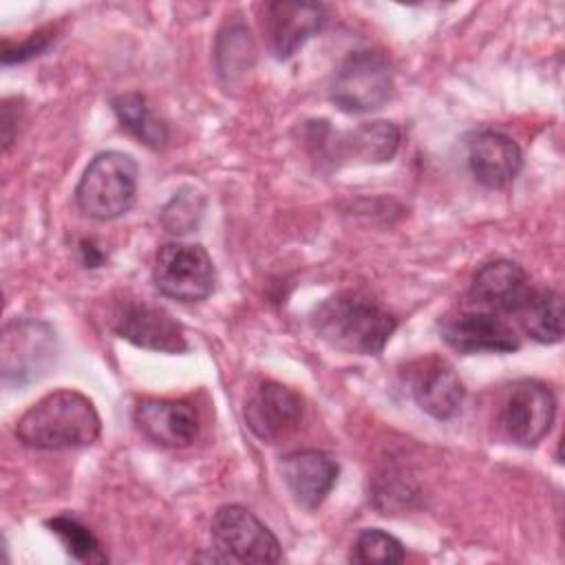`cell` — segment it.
I'll return each mask as SVG.
<instances>
[{
  "instance_id": "obj_1",
  "label": "cell",
  "mask_w": 565,
  "mask_h": 565,
  "mask_svg": "<svg viewBox=\"0 0 565 565\" xmlns=\"http://www.w3.org/2000/svg\"><path fill=\"white\" fill-rule=\"evenodd\" d=\"M316 335L329 347L355 353L380 355L391 340L397 320L373 296L344 289L324 298L311 313Z\"/></svg>"
},
{
  "instance_id": "obj_2",
  "label": "cell",
  "mask_w": 565,
  "mask_h": 565,
  "mask_svg": "<svg viewBox=\"0 0 565 565\" xmlns=\"http://www.w3.org/2000/svg\"><path fill=\"white\" fill-rule=\"evenodd\" d=\"M99 433L102 419L95 404L73 388L46 393L15 422V437L40 450L84 448L95 444Z\"/></svg>"
},
{
  "instance_id": "obj_3",
  "label": "cell",
  "mask_w": 565,
  "mask_h": 565,
  "mask_svg": "<svg viewBox=\"0 0 565 565\" xmlns=\"http://www.w3.org/2000/svg\"><path fill=\"white\" fill-rule=\"evenodd\" d=\"M139 168L135 159L119 150H106L93 157L75 188L79 210L99 221H113L126 214L137 196Z\"/></svg>"
},
{
  "instance_id": "obj_4",
  "label": "cell",
  "mask_w": 565,
  "mask_h": 565,
  "mask_svg": "<svg viewBox=\"0 0 565 565\" xmlns=\"http://www.w3.org/2000/svg\"><path fill=\"white\" fill-rule=\"evenodd\" d=\"M393 93V68L384 53L358 49L342 57L331 79V99L344 113L382 108Z\"/></svg>"
},
{
  "instance_id": "obj_5",
  "label": "cell",
  "mask_w": 565,
  "mask_h": 565,
  "mask_svg": "<svg viewBox=\"0 0 565 565\" xmlns=\"http://www.w3.org/2000/svg\"><path fill=\"white\" fill-rule=\"evenodd\" d=\"M152 280L163 296L179 302H196L214 291L216 271L201 245L168 243L157 252Z\"/></svg>"
},
{
  "instance_id": "obj_6",
  "label": "cell",
  "mask_w": 565,
  "mask_h": 565,
  "mask_svg": "<svg viewBox=\"0 0 565 565\" xmlns=\"http://www.w3.org/2000/svg\"><path fill=\"white\" fill-rule=\"evenodd\" d=\"M212 539L225 561L276 563L280 543L274 532L243 505H221L212 516Z\"/></svg>"
},
{
  "instance_id": "obj_7",
  "label": "cell",
  "mask_w": 565,
  "mask_h": 565,
  "mask_svg": "<svg viewBox=\"0 0 565 565\" xmlns=\"http://www.w3.org/2000/svg\"><path fill=\"white\" fill-rule=\"evenodd\" d=\"M110 329L141 349L161 353H183L188 349L183 327L166 309L146 300H119L110 313Z\"/></svg>"
},
{
  "instance_id": "obj_8",
  "label": "cell",
  "mask_w": 565,
  "mask_h": 565,
  "mask_svg": "<svg viewBox=\"0 0 565 565\" xmlns=\"http://www.w3.org/2000/svg\"><path fill=\"white\" fill-rule=\"evenodd\" d=\"M554 415L556 397L552 388L539 380H523L505 397L501 426L514 444L530 448L550 433Z\"/></svg>"
},
{
  "instance_id": "obj_9",
  "label": "cell",
  "mask_w": 565,
  "mask_h": 565,
  "mask_svg": "<svg viewBox=\"0 0 565 565\" xmlns=\"http://www.w3.org/2000/svg\"><path fill=\"white\" fill-rule=\"evenodd\" d=\"M327 24V9L316 2H267L260 7V26L276 60L291 57Z\"/></svg>"
},
{
  "instance_id": "obj_10",
  "label": "cell",
  "mask_w": 565,
  "mask_h": 565,
  "mask_svg": "<svg viewBox=\"0 0 565 565\" xmlns=\"http://www.w3.org/2000/svg\"><path fill=\"white\" fill-rule=\"evenodd\" d=\"M55 353V333L38 320H13L2 331V375L18 384L38 377Z\"/></svg>"
},
{
  "instance_id": "obj_11",
  "label": "cell",
  "mask_w": 565,
  "mask_h": 565,
  "mask_svg": "<svg viewBox=\"0 0 565 565\" xmlns=\"http://www.w3.org/2000/svg\"><path fill=\"white\" fill-rule=\"evenodd\" d=\"M247 428L265 444H278L289 437L302 419V402L298 393L278 384H260L245 404Z\"/></svg>"
},
{
  "instance_id": "obj_12",
  "label": "cell",
  "mask_w": 565,
  "mask_h": 565,
  "mask_svg": "<svg viewBox=\"0 0 565 565\" xmlns=\"http://www.w3.org/2000/svg\"><path fill=\"white\" fill-rule=\"evenodd\" d=\"M441 338L463 355L512 353L521 347L516 331L492 311H466L444 320Z\"/></svg>"
},
{
  "instance_id": "obj_13",
  "label": "cell",
  "mask_w": 565,
  "mask_h": 565,
  "mask_svg": "<svg viewBox=\"0 0 565 565\" xmlns=\"http://www.w3.org/2000/svg\"><path fill=\"white\" fill-rule=\"evenodd\" d=\"M411 395L417 406L435 419H450L459 413L466 386L455 366L444 358L419 360L411 371Z\"/></svg>"
},
{
  "instance_id": "obj_14",
  "label": "cell",
  "mask_w": 565,
  "mask_h": 565,
  "mask_svg": "<svg viewBox=\"0 0 565 565\" xmlns=\"http://www.w3.org/2000/svg\"><path fill=\"white\" fill-rule=\"evenodd\" d=\"M137 428L154 444L166 448H185L199 435V417L185 399L146 397L135 406Z\"/></svg>"
},
{
  "instance_id": "obj_15",
  "label": "cell",
  "mask_w": 565,
  "mask_h": 565,
  "mask_svg": "<svg viewBox=\"0 0 565 565\" xmlns=\"http://www.w3.org/2000/svg\"><path fill=\"white\" fill-rule=\"evenodd\" d=\"M338 461L322 450H296L282 457L280 475L298 505L316 510L338 481Z\"/></svg>"
},
{
  "instance_id": "obj_16",
  "label": "cell",
  "mask_w": 565,
  "mask_h": 565,
  "mask_svg": "<svg viewBox=\"0 0 565 565\" xmlns=\"http://www.w3.org/2000/svg\"><path fill=\"white\" fill-rule=\"evenodd\" d=\"M475 302L499 313H519L532 294L527 271L505 258L481 265L472 278L470 289Z\"/></svg>"
},
{
  "instance_id": "obj_17",
  "label": "cell",
  "mask_w": 565,
  "mask_h": 565,
  "mask_svg": "<svg viewBox=\"0 0 565 565\" xmlns=\"http://www.w3.org/2000/svg\"><path fill=\"white\" fill-rule=\"evenodd\" d=\"M468 166L481 185L499 190L516 179L523 154L512 137L499 130H481L468 141Z\"/></svg>"
},
{
  "instance_id": "obj_18",
  "label": "cell",
  "mask_w": 565,
  "mask_h": 565,
  "mask_svg": "<svg viewBox=\"0 0 565 565\" xmlns=\"http://www.w3.org/2000/svg\"><path fill=\"white\" fill-rule=\"evenodd\" d=\"M344 159H358L364 163H384L393 159L399 148V128L391 121H366L355 130H349L338 141Z\"/></svg>"
},
{
  "instance_id": "obj_19",
  "label": "cell",
  "mask_w": 565,
  "mask_h": 565,
  "mask_svg": "<svg viewBox=\"0 0 565 565\" xmlns=\"http://www.w3.org/2000/svg\"><path fill=\"white\" fill-rule=\"evenodd\" d=\"M525 333L541 342L554 344L563 338V298L554 289L532 291L519 311Z\"/></svg>"
},
{
  "instance_id": "obj_20",
  "label": "cell",
  "mask_w": 565,
  "mask_h": 565,
  "mask_svg": "<svg viewBox=\"0 0 565 565\" xmlns=\"http://www.w3.org/2000/svg\"><path fill=\"white\" fill-rule=\"evenodd\" d=\"M113 110L119 124L132 132L141 143L152 150H161L168 141L166 124L152 113L146 97L139 93H126L113 99Z\"/></svg>"
},
{
  "instance_id": "obj_21",
  "label": "cell",
  "mask_w": 565,
  "mask_h": 565,
  "mask_svg": "<svg viewBox=\"0 0 565 565\" xmlns=\"http://www.w3.org/2000/svg\"><path fill=\"white\" fill-rule=\"evenodd\" d=\"M51 527V532L57 534V539L64 543L66 552L82 561V563H104L106 554L102 552L99 541L95 539V534L75 516L71 514H57L53 519H49L46 523Z\"/></svg>"
},
{
  "instance_id": "obj_22",
  "label": "cell",
  "mask_w": 565,
  "mask_h": 565,
  "mask_svg": "<svg viewBox=\"0 0 565 565\" xmlns=\"http://www.w3.org/2000/svg\"><path fill=\"white\" fill-rule=\"evenodd\" d=\"M404 558V545L393 534L377 527L362 530L349 554L351 563H402Z\"/></svg>"
},
{
  "instance_id": "obj_23",
  "label": "cell",
  "mask_w": 565,
  "mask_h": 565,
  "mask_svg": "<svg viewBox=\"0 0 565 565\" xmlns=\"http://www.w3.org/2000/svg\"><path fill=\"white\" fill-rule=\"evenodd\" d=\"M203 194L196 192L194 188H181L174 192L170 203L161 212V223L166 232L170 234H188L192 232L201 216H203Z\"/></svg>"
},
{
  "instance_id": "obj_24",
  "label": "cell",
  "mask_w": 565,
  "mask_h": 565,
  "mask_svg": "<svg viewBox=\"0 0 565 565\" xmlns=\"http://www.w3.org/2000/svg\"><path fill=\"white\" fill-rule=\"evenodd\" d=\"M413 497H415V490L411 488L406 477L393 475V472L382 477L375 483V492H373L375 508L382 510V514H393V512H399V510L408 508Z\"/></svg>"
},
{
  "instance_id": "obj_25",
  "label": "cell",
  "mask_w": 565,
  "mask_h": 565,
  "mask_svg": "<svg viewBox=\"0 0 565 565\" xmlns=\"http://www.w3.org/2000/svg\"><path fill=\"white\" fill-rule=\"evenodd\" d=\"M227 51V66L223 71H234L236 62L241 64H249L252 57H254V44H252V38H249V31H245V26L241 24H230V33H221V46H218V53H225Z\"/></svg>"
},
{
  "instance_id": "obj_26",
  "label": "cell",
  "mask_w": 565,
  "mask_h": 565,
  "mask_svg": "<svg viewBox=\"0 0 565 565\" xmlns=\"http://www.w3.org/2000/svg\"><path fill=\"white\" fill-rule=\"evenodd\" d=\"M51 42V31H38V33H31L24 42L20 44H9L4 42L2 44V62L4 64H13V62H24L33 55H40Z\"/></svg>"
}]
</instances>
